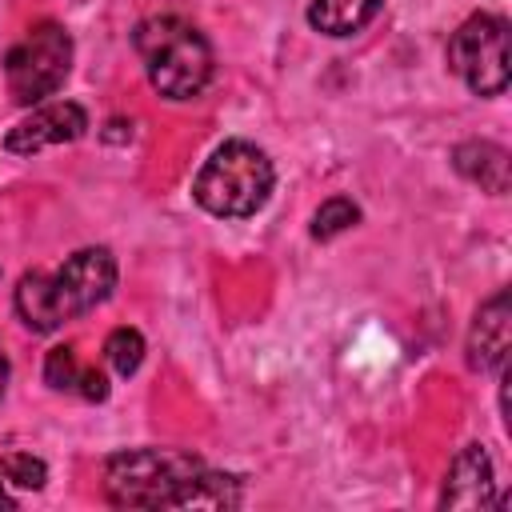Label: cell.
Returning a JSON list of instances; mask_svg holds the SVG:
<instances>
[{
  "mask_svg": "<svg viewBox=\"0 0 512 512\" xmlns=\"http://www.w3.org/2000/svg\"><path fill=\"white\" fill-rule=\"evenodd\" d=\"M104 360L112 364L116 376H132L144 360V336L136 328H112L104 340Z\"/></svg>",
  "mask_w": 512,
  "mask_h": 512,
  "instance_id": "5bb4252c",
  "label": "cell"
},
{
  "mask_svg": "<svg viewBox=\"0 0 512 512\" xmlns=\"http://www.w3.org/2000/svg\"><path fill=\"white\" fill-rule=\"evenodd\" d=\"M44 380L56 392H80L84 400H108V376L100 368H84L72 344H56L44 356Z\"/></svg>",
  "mask_w": 512,
  "mask_h": 512,
  "instance_id": "8fae6325",
  "label": "cell"
},
{
  "mask_svg": "<svg viewBox=\"0 0 512 512\" xmlns=\"http://www.w3.org/2000/svg\"><path fill=\"white\" fill-rule=\"evenodd\" d=\"M380 4L384 0H312L308 4V24L324 36H352L364 24H372Z\"/></svg>",
  "mask_w": 512,
  "mask_h": 512,
  "instance_id": "7c38bea8",
  "label": "cell"
},
{
  "mask_svg": "<svg viewBox=\"0 0 512 512\" xmlns=\"http://www.w3.org/2000/svg\"><path fill=\"white\" fill-rule=\"evenodd\" d=\"M48 480V464L32 452H4L0 456V508H16L24 492H40Z\"/></svg>",
  "mask_w": 512,
  "mask_h": 512,
  "instance_id": "4fadbf2b",
  "label": "cell"
},
{
  "mask_svg": "<svg viewBox=\"0 0 512 512\" xmlns=\"http://www.w3.org/2000/svg\"><path fill=\"white\" fill-rule=\"evenodd\" d=\"M104 496L116 508H236L240 476L212 472L180 448H128L108 456Z\"/></svg>",
  "mask_w": 512,
  "mask_h": 512,
  "instance_id": "6da1fadb",
  "label": "cell"
},
{
  "mask_svg": "<svg viewBox=\"0 0 512 512\" xmlns=\"http://www.w3.org/2000/svg\"><path fill=\"white\" fill-rule=\"evenodd\" d=\"M448 68L476 92L500 96L508 88V20L476 12L448 40Z\"/></svg>",
  "mask_w": 512,
  "mask_h": 512,
  "instance_id": "8992f818",
  "label": "cell"
},
{
  "mask_svg": "<svg viewBox=\"0 0 512 512\" xmlns=\"http://www.w3.org/2000/svg\"><path fill=\"white\" fill-rule=\"evenodd\" d=\"M356 220H360V208L348 196H328L312 216V240H332V236L348 232Z\"/></svg>",
  "mask_w": 512,
  "mask_h": 512,
  "instance_id": "9a60e30c",
  "label": "cell"
},
{
  "mask_svg": "<svg viewBox=\"0 0 512 512\" xmlns=\"http://www.w3.org/2000/svg\"><path fill=\"white\" fill-rule=\"evenodd\" d=\"M512 348V300L500 288L476 308V320L468 328V364L476 372H504Z\"/></svg>",
  "mask_w": 512,
  "mask_h": 512,
  "instance_id": "9c48e42d",
  "label": "cell"
},
{
  "mask_svg": "<svg viewBox=\"0 0 512 512\" xmlns=\"http://www.w3.org/2000/svg\"><path fill=\"white\" fill-rule=\"evenodd\" d=\"M72 68V36L56 20H40L4 56V80L16 104H40L52 96Z\"/></svg>",
  "mask_w": 512,
  "mask_h": 512,
  "instance_id": "5b68a950",
  "label": "cell"
},
{
  "mask_svg": "<svg viewBox=\"0 0 512 512\" xmlns=\"http://www.w3.org/2000/svg\"><path fill=\"white\" fill-rule=\"evenodd\" d=\"M132 44L144 60L148 84L168 100H192L212 80V48L184 16H148L136 24Z\"/></svg>",
  "mask_w": 512,
  "mask_h": 512,
  "instance_id": "3957f363",
  "label": "cell"
},
{
  "mask_svg": "<svg viewBox=\"0 0 512 512\" xmlns=\"http://www.w3.org/2000/svg\"><path fill=\"white\" fill-rule=\"evenodd\" d=\"M500 504L496 496V476H492V456L484 452V444H464L444 476V492H440V508H492Z\"/></svg>",
  "mask_w": 512,
  "mask_h": 512,
  "instance_id": "ba28073f",
  "label": "cell"
},
{
  "mask_svg": "<svg viewBox=\"0 0 512 512\" xmlns=\"http://www.w3.org/2000/svg\"><path fill=\"white\" fill-rule=\"evenodd\" d=\"M116 288V260L108 248H80L56 272H24L16 284V312L32 332H56L60 324L92 312Z\"/></svg>",
  "mask_w": 512,
  "mask_h": 512,
  "instance_id": "7a4b0ae2",
  "label": "cell"
},
{
  "mask_svg": "<svg viewBox=\"0 0 512 512\" xmlns=\"http://www.w3.org/2000/svg\"><path fill=\"white\" fill-rule=\"evenodd\" d=\"M84 128H88L84 108L72 104V100H56V104H40L32 116H24L20 124H12L8 136H4V148L12 156H32V152H40L48 144H72V140H80Z\"/></svg>",
  "mask_w": 512,
  "mask_h": 512,
  "instance_id": "52a82bcc",
  "label": "cell"
},
{
  "mask_svg": "<svg viewBox=\"0 0 512 512\" xmlns=\"http://www.w3.org/2000/svg\"><path fill=\"white\" fill-rule=\"evenodd\" d=\"M4 380H8V364H4V352H0V392H4Z\"/></svg>",
  "mask_w": 512,
  "mask_h": 512,
  "instance_id": "2e32d148",
  "label": "cell"
},
{
  "mask_svg": "<svg viewBox=\"0 0 512 512\" xmlns=\"http://www.w3.org/2000/svg\"><path fill=\"white\" fill-rule=\"evenodd\" d=\"M452 164H456V172L464 180L480 184L484 192H492V196L508 192V152L500 144H492V140H464V144H456Z\"/></svg>",
  "mask_w": 512,
  "mask_h": 512,
  "instance_id": "30bf717a",
  "label": "cell"
},
{
  "mask_svg": "<svg viewBox=\"0 0 512 512\" xmlns=\"http://www.w3.org/2000/svg\"><path fill=\"white\" fill-rule=\"evenodd\" d=\"M272 160L248 140H224L192 180V200L224 220L256 216L272 196Z\"/></svg>",
  "mask_w": 512,
  "mask_h": 512,
  "instance_id": "277c9868",
  "label": "cell"
}]
</instances>
